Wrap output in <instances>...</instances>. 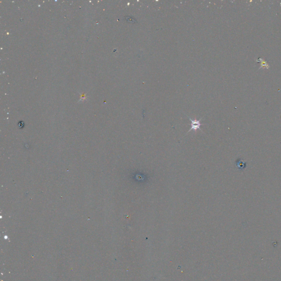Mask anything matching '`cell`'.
Wrapping results in <instances>:
<instances>
[{
  "mask_svg": "<svg viewBox=\"0 0 281 281\" xmlns=\"http://www.w3.org/2000/svg\"><path fill=\"white\" fill-rule=\"evenodd\" d=\"M189 118L191 122V127H190V130H189V131H190L191 130H194V131H197L198 129H200V126L202 125L200 122V121L201 120V119L200 120H192V119H190V118Z\"/></svg>",
  "mask_w": 281,
  "mask_h": 281,
  "instance_id": "1",
  "label": "cell"
}]
</instances>
